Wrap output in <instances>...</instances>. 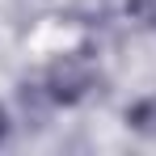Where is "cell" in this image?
<instances>
[{
    "label": "cell",
    "instance_id": "cell-2",
    "mask_svg": "<svg viewBox=\"0 0 156 156\" xmlns=\"http://www.w3.org/2000/svg\"><path fill=\"white\" fill-rule=\"evenodd\" d=\"M127 17L144 30H156V0H127Z\"/></svg>",
    "mask_w": 156,
    "mask_h": 156
},
{
    "label": "cell",
    "instance_id": "cell-1",
    "mask_svg": "<svg viewBox=\"0 0 156 156\" xmlns=\"http://www.w3.org/2000/svg\"><path fill=\"white\" fill-rule=\"evenodd\" d=\"M42 89H47L51 105H80L97 89V63L84 51H68L59 59H51V68L42 76Z\"/></svg>",
    "mask_w": 156,
    "mask_h": 156
},
{
    "label": "cell",
    "instance_id": "cell-3",
    "mask_svg": "<svg viewBox=\"0 0 156 156\" xmlns=\"http://www.w3.org/2000/svg\"><path fill=\"white\" fill-rule=\"evenodd\" d=\"M9 135H13V118H9V110L0 105V148L9 144Z\"/></svg>",
    "mask_w": 156,
    "mask_h": 156
}]
</instances>
